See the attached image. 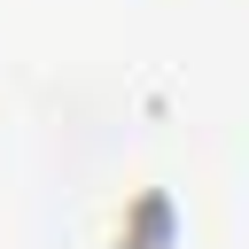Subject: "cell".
Segmentation results:
<instances>
[{"mask_svg":"<svg viewBox=\"0 0 249 249\" xmlns=\"http://www.w3.org/2000/svg\"><path fill=\"white\" fill-rule=\"evenodd\" d=\"M117 249H171V195L140 187L132 210L117 218Z\"/></svg>","mask_w":249,"mask_h":249,"instance_id":"obj_1","label":"cell"}]
</instances>
